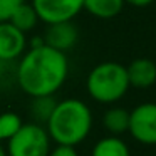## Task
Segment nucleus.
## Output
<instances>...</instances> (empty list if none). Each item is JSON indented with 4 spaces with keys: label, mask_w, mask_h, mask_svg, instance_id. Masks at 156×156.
Listing matches in <instances>:
<instances>
[{
    "label": "nucleus",
    "mask_w": 156,
    "mask_h": 156,
    "mask_svg": "<svg viewBox=\"0 0 156 156\" xmlns=\"http://www.w3.org/2000/svg\"><path fill=\"white\" fill-rule=\"evenodd\" d=\"M69 74V62L66 52L55 51L42 44L30 47L22 55L17 69V82L30 98L54 96Z\"/></svg>",
    "instance_id": "f257e3e1"
},
{
    "label": "nucleus",
    "mask_w": 156,
    "mask_h": 156,
    "mask_svg": "<svg viewBox=\"0 0 156 156\" xmlns=\"http://www.w3.org/2000/svg\"><path fill=\"white\" fill-rule=\"evenodd\" d=\"M45 124L52 141L77 146L91 133L92 112L81 99H64L55 104Z\"/></svg>",
    "instance_id": "f03ea898"
},
{
    "label": "nucleus",
    "mask_w": 156,
    "mask_h": 156,
    "mask_svg": "<svg viewBox=\"0 0 156 156\" xmlns=\"http://www.w3.org/2000/svg\"><path fill=\"white\" fill-rule=\"evenodd\" d=\"M86 89L101 104H112L122 99L129 89L126 66L112 61L94 66L86 79Z\"/></svg>",
    "instance_id": "7ed1b4c3"
},
{
    "label": "nucleus",
    "mask_w": 156,
    "mask_h": 156,
    "mask_svg": "<svg viewBox=\"0 0 156 156\" xmlns=\"http://www.w3.org/2000/svg\"><path fill=\"white\" fill-rule=\"evenodd\" d=\"M49 151L51 136L37 122H22L17 133L7 141L9 156H49Z\"/></svg>",
    "instance_id": "20e7f679"
},
{
    "label": "nucleus",
    "mask_w": 156,
    "mask_h": 156,
    "mask_svg": "<svg viewBox=\"0 0 156 156\" xmlns=\"http://www.w3.org/2000/svg\"><path fill=\"white\" fill-rule=\"evenodd\" d=\"M128 133L141 144L156 146V102H143L129 111Z\"/></svg>",
    "instance_id": "39448f33"
},
{
    "label": "nucleus",
    "mask_w": 156,
    "mask_h": 156,
    "mask_svg": "<svg viewBox=\"0 0 156 156\" xmlns=\"http://www.w3.org/2000/svg\"><path fill=\"white\" fill-rule=\"evenodd\" d=\"M82 2L84 0H32L30 5L39 20L51 25L72 20L82 10Z\"/></svg>",
    "instance_id": "423d86ee"
},
{
    "label": "nucleus",
    "mask_w": 156,
    "mask_h": 156,
    "mask_svg": "<svg viewBox=\"0 0 156 156\" xmlns=\"http://www.w3.org/2000/svg\"><path fill=\"white\" fill-rule=\"evenodd\" d=\"M27 39L10 22H0V61H14L24 54Z\"/></svg>",
    "instance_id": "0eeeda50"
},
{
    "label": "nucleus",
    "mask_w": 156,
    "mask_h": 156,
    "mask_svg": "<svg viewBox=\"0 0 156 156\" xmlns=\"http://www.w3.org/2000/svg\"><path fill=\"white\" fill-rule=\"evenodd\" d=\"M77 27L72 24V20L57 22V24L47 25V30L44 34V44L55 51L66 52L72 49L77 42Z\"/></svg>",
    "instance_id": "6e6552de"
},
{
    "label": "nucleus",
    "mask_w": 156,
    "mask_h": 156,
    "mask_svg": "<svg viewBox=\"0 0 156 156\" xmlns=\"http://www.w3.org/2000/svg\"><path fill=\"white\" fill-rule=\"evenodd\" d=\"M126 72L129 87L148 89L156 82V62H153L151 59H134L129 66H126Z\"/></svg>",
    "instance_id": "1a4fd4ad"
},
{
    "label": "nucleus",
    "mask_w": 156,
    "mask_h": 156,
    "mask_svg": "<svg viewBox=\"0 0 156 156\" xmlns=\"http://www.w3.org/2000/svg\"><path fill=\"white\" fill-rule=\"evenodd\" d=\"M124 5V0H84L82 2L84 10H87L92 17L102 19V20L118 17Z\"/></svg>",
    "instance_id": "9d476101"
},
{
    "label": "nucleus",
    "mask_w": 156,
    "mask_h": 156,
    "mask_svg": "<svg viewBox=\"0 0 156 156\" xmlns=\"http://www.w3.org/2000/svg\"><path fill=\"white\" fill-rule=\"evenodd\" d=\"M102 124L111 136H121L129 129V111L124 108H111L102 116Z\"/></svg>",
    "instance_id": "9b49d317"
},
{
    "label": "nucleus",
    "mask_w": 156,
    "mask_h": 156,
    "mask_svg": "<svg viewBox=\"0 0 156 156\" xmlns=\"http://www.w3.org/2000/svg\"><path fill=\"white\" fill-rule=\"evenodd\" d=\"M91 156H131V151L119 136L109 134L96 143Z\"/></svg>",
    "instance_id": "f8f14e48"
},
{
    "label": "nucleus",
    "mask_w": 156,
    "mask_h": 156,
    "mask_svg": "<svg viewBox=\"0 0 156 156\" xmlns=\"http://www.w3.org/2000/svg\"><path fill=\"white\" fill-rule=\"evenodd\" d=\"M7 22H10V24L14 25L15 29H19L20 32L27 34V32H30L32 29L35 27V24L39 22V17H37V14H35L34 7H32L30 4H27V2H24V4H20L14 12H12L10 19H9Z\"/></svg>",
    "instance_id": "ddd939ff"
},
{
    "label": "nucleus",
    "mask_w": 156,
    "mask_h": 156,
    "mask_svg": "<svg viewBox=\"0 0 156 156\" xmlns=\"http://www.w3.org/2000/svg\"><path fill=\"white\" fill-rule=\"evenodd\" d=\"M55 99L54 96H39V98H32V104H30V111L39 121L47 122L51 112L55 108Z\"/></svg>",
    "instance_id": "4468645a"
},
{
    "label": "nucleus",
    "mask_w": 156,
    "mask_h": 156,
    "mask_svg": "<svg viewBox=\"0 0 156 156\" xmlns=\"http://www.w3.org/2000/svg\"><path fill=\"white\" fill-rule=\"evenodd\" d=\"M22 126V119L15 112H2L0 114V141L7 143L12 136L17 133V129Z\"/></svg>",
    "instance_id": "2eb2a0df"
},
{
    "label": "nucleus",
    "mask_w": 156,
    "mask_h": 156,
    "mask_svg": "<svg viewBox=\"0 0 156 156\" xmlns=\"http://www.w3.org/2000/svg\"><path fill=\"white\" fill-rule=\"evenodd\" d=\"M24 2L25 0H0V22H7L12 12Z\"/></svg>",
    "instance_id": "dca6fc26"
},
{
    "label": "nucleus",
    "mask_w": 156,
    "mask_h": 156,
    "mask_svg": "<svg viewBox=\"0 0 156 156\" xmlns=\"http://www.w3.org/2000/svg\"><path fill=\"white\" fill-rule=\"evenodd\" d=\"M49 156H79L76 151V146L69 144H57L54 149L49 151Z\"/></svg>",
    "instance_id": "f3484780"
},
{
    "label": "nucleus",
    "mask_w": 156,
    "mask_h": 156,
    "mask_svg": "<svg viewBox=\"0 0 156 156\" xmlns=\"http://www.w3.org/2000/svg\"><path fill=\"white\" fill-rule=\"evenodd\" d=\"M153 2H154V0H124V4L133 5V7H148Z\"/></svg>",
    "instance_id": "a211bd4d"
},
{
    "label": "nucleus",
    "mask_w": 156,
    "mask_h": 156,
    "mask_svg": "<svg viewBox=\"0 0 156 156\" xmlns=\"http://www.w3.org/2000/svg\"><path fill=\"white\" fill-rule=\"evenodd\" d=\"M0 156H9L7 154V146H4L2 141H0Z\"/></svg>",
    "instance_id": "6ab92c4d"
},
{
    "label": "nucleus",
    "mask_w": 156,
    "mask_h": 156,
    "mask_svg": "<svg viewBox=\"0 0 156 156\" xmlns=\"http://www.w3.org/2000/svg\"><path fill=\"white\" fill-rule=\"evenodd\" d=\"M0 71H2V61H0Z\"/></svg>",
    "instance_id": "aec40b11"
}]
</instances>
